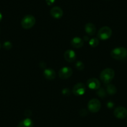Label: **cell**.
<instances>
[{
  "mask_svg": "<svg viewBox=\"0 0 127 127\" xmlns=\"http://www.w3.org/2000/svg\"><path fill=\"white\" fill-rule=\"evenodd\" d=\"M115 77V71L112 68H107L103 69L100 74V79L104 84H110Z\"/></svg>",
  "mask_w": 127,
  "mask_h": 127,
  "instance_id": "1",
  "label": "cell"
},
{
  "mask_svg": "<svg viewBox=\"0 0 127 127\" xmlns=\"http://www.w3.org/2000/svg\"><path fill=\"white\" fill-rule=\"evenodd\" d=\"M110 56L117 60H123L127 57V49L124 47H117L111 51Z\"/></svg>",
  "mask_w": 127,
  "mask_h": 127,
  "instance_id": "2",
  "label": "cell"
},
{
  "mask_svg": "<svg viewBox=\"0 0 127 127\" xmlns=\"http://www.w3.org/2000/svg\"><path fill=\"white\" fill-rule=\"evenodd\" d=\"M36 24V18L32 15H26L21 21V26L24 29L32 28Z\"/></svg>",
  "mask_w": 127,
  "mask_h": 127,
  "instance_id": "3",
  "label": "cell"
},
{
  "mask_svg": "<svg viewBox=\"0 0 127 127\" xmlns=\"http://www.w3.org/2000/svg\"><path fill=\"white\" fill-rule=\"evenodd\" d=\"M112 34V31L110 27L104 26L100 29L97 33V37L102 40H106L110 38Z\"/></svg>",
  "mask_w": 127,
  "mask_h": 127,
  "instance_id": "4",
  "label": "cell"
},
{
  "mask_svg": "<svg viewBox=\"0 0 127 127\" xmlns=\"http://www.w3.org/2000/svg\"><path fill=\"white\" fill-rule=\"evenodd\" d=\"M88 110L92 113H97L100 110L101 103L97 99H92L88 102L87 105Z\"/></svg>",
  "mask_w": 127,
  "mask_h": 127,
  "instance_id": "5",
  "label": "cell"
},
{
  "mask_svg": "<svg viewBox=\"0 0 127 127\" xmlns=\"http://www.w3.org/2000/svg\"><path fill=\"white\" fill-rule=\"evenodd\" d=\"M59 76L61 79H67L69 78L73 74V70L71 68L68 66L62 67L59 71Z\"/></svg>",
  "mask_w": 127,
  "mask_h": 127,
  "instance_id": "6",
  "label": "cell"
},
{
  "mask_svg": "<svg viewBox=\"0 0 127 127\" xmlns=\"http://www.w3.org/2000/svg\"><path fill=\"white\" fill-rule=\"evenodd\" d=\"M113 114L115 117L118 119H125L127 116V109L122 106L118 107L115 109Z\"/></svg>",
  "mask_w": 127,
  "mask_h": 127,
  "instance_id": "7",
  "label": "cell"
},
{
  "mask_svg": "<svg viewBox=\"0 0 127 127\" xmlns=\"http://www.w3.org/2000/svg\"><path fill=\"white\" fill-rule=\"evenodd\" d=\"M85 86L82 83H77L73 88V93L77 96L82 95L85 93Z\"/></svg>",
  "mask_w": 127,
  "mask_h": 127,
  "instance_id": "8",
  "label": "cell"
},
{
  "mask_svg": "<svg viewBox=\"0 0 127 127\" xmlns=\"http://www.w3.org/2000/svg\"><path fill=\"white\" fill-rule=\"evenodd\" d=\"M87 86L92 90H98L100 88V82L95 78H90L87 81Z\"/></svg>",
  "mask_w": 127,
  "mask_h": 127,
  "instance_id": "9",
  "label": "cell"
},
{
  "mask_svg": "<svg viewBox=\"0 0 127 127\" xmlns=\"http://www.w3.org/2000/svg\"><path fill=\"white\" fill-rule=\"evenodd\" d=\"M64 57L66 62L68 63H72L76 59L75 52L72 50H67L64 54Z\"/></svg>",
  "mask_w": 127,
  "mask_h": 127,
  "instance_id": "10",
  "label": "cell"
},
{
  "mask_svg": "<svg viewBox=\"0 0 127 127\" xmlns=\"http://www.w3.org/2000/svg\"><path fill=\"white\" fill-rule=\"evenodd\" d=\"M51 15L55 19H60L63 16V11L59 6H54L50 11Z\"/></svg>",
  "mask_w": 127,
  "mask_h": 127,
  "instance_id": "11",
  "label": "cell"
},
{
  "mask_svg": "<svg viewBox=\"0 0 127 127\" xmlns=\"http://www.w3.org/2000/svg\"><path fill=\"white\" fill-rule=\"evenodd\" d=\"M43 75L44 78L48 80H53L56 76V72L51 68L45 69L43 72Z\"/></svg>",
  "mask_w": 127,
  "mask_h": 127,
  "instance_id": "12",
  "label": "cell"
},
{
  "mask_svg": "<svg viewBox=\"0 0 127 127\" xmlns=\"http://www.w3.org/2000/svg\"><path fill=\"white\" fill-rule=\"evenodd\" d=\"M71 45L75 48H80L83 46V40L78 37L73 38L71 40Z\"/></svg>",
  "mask_w": 127,
  "mask_h": 127,
  "instance_id": "13",
  "label": "cell"
},
{
  "mask_svg": "<svg viewBox=\"0 0 127 127\" xmlns=\"http://www.w3.org/2000/svg\"><path fill=\"white\" fill-rule=\"evenodd\" d=\"M85 31L90 36H92L95 33L96 27L92 23H87L85 26Z\"/></svg>",
  "mask_w": 127,
  "mask_h": 127,
  "instance_id": "14",
  "label": "cell"
},
{
  "mask_svg": "<svg viewBox=\"0 0 127 127\" xmlns=\"http://www.w3.org/2000/svg\"><path fill=\"white\" fill-rule=\"evenodd\" d=\"M34 123L29 118H26L20 122L17 125V127H33Z\"/></svg>",
  "mask_w": 127,
  "mask_h": 127,
  "instance_id": "15",
  "label": "cell"
},
{
  "mask_svg": "<svg viewBox=\"0 0 127 127\" xmlns=\"http://www.w3.org/2000/svg\"><path fill=\"white\" fill-rule=\"evenodd\" d=\"M117 88L113 84H108L107 86V93L109 95H114L117 93Z\"/></svg>",
  "mask_w": 127,
  "mask_h": 127,
  "instance_id": "16",
  "label": "cell"
},
{
  "mask_svg": "<svg viewBox=\"0 0 127 127\" xmlns=\"http://www.w3.org/2000/svg\"><path fill=\"white\" fill-rule=\"evenodd\" d=\"M99 44V40L97 38H91L89 41V45L92 47H96Z\"/></svg>",
  "mask_w": 127,
  "mask_h": 127,
  "instance_id": "17",
  "label": "cell"
},
{
  "mask_svg": "<svg viewBox=\"0 0 127 127\" xmlns=\"http://www.w3.org/2000/svg\"><path fill=\"white\" fill-rule=\"evenodd\" d=\"M97 95L99 97L102 98H104L106 97L107 95V92L103 89V88H100L98 89V91H97Z\"/></svg>",
  "mask_w": 127,
  "mask_h": 127,
  "instance_id": "18",
  "label": "cell"
},
{
  "mask_svg": "<svg viewBox=\"0 0 127 127\" xmlns=\"http://www.w3.org/2000/svg\"><path fill=\"white\" fill-rule=\"evenodd\" d=\"M75 68L78 70L82 71L84 69V64L82 62H77L75 64Z\"/></svg>",
  "mask_w": 127,
  "mask_h": 127,
  "instance_id": "19",
  "label": "cell"
},
{
  "mask_svg": "<svg viewBox=\"0 0 127 127\" xmlns=\"http://www.w3.org/2000/svg\"><path fill=\"white\" fill-rule=\"evenodd\" d=\"M3 47L4 49L7 50H9L11 49L12 47V43H11L9 41H7V42H5L3 44Z\"/></svg>",
  "mask_w": 127,
  "mask_h": 127,
  "instance_id": "20",
  "label": "cell"
},
{
  "mask_svg": "<svg viewBox=\"0 0 127 127\" xmlns=\"http://www.w3.org/2000/svg\"><path fill=\"white\" fill-rule=\"evenodd\" d=\"M62 93H63V94H64V95H69L70 91L68 89H67V88H65V89L62 91Z\"/></svg>",
  "mask_w": 127,
  "mask_h": 127,
  "instance_id": "21",
  "label": "cell"
},
{
  "mask_svg": "<svg viewBox=\"0 0 127 127\" xmlns=\"http://www.w3.org/2000/svg\"><path fill=\"white\" fill-rule=\"evenodd\" d=\"M55 1H56V0H46V3L47 4V5L51 6V5H52V4L54 3Z\"/></svg>",
  "mask_w": 127,
  "mask_h": 127,
  "instance_id": "22",
  "label": "cell"
},
{
  "mask_svg": "<svg viewBox=\"0 0 127 127\" xmlns=\"http://www.w3.org/2000/svg\"><path fill=\"white\" fill-rule=\"evenodd\" d=\"M107 104H107V106H108L109 108H112V107H113V105H114V104H113L112 102H108V103H107Z\"/></svg>",
  "mask_w": 127,
  "mask_h": 127,
  "instance_id": "23",
  "label": "cell"
},
{
  "mask_svg": "<svg viewBox=\"0 0 127 127\" xmlns=\"http://www.w3.org/2000/svg\"><path fill=\"white\" fill-rule=\"evenodd\" d=\"M2 19V14H1V12H0V22L1 21Z\"/></svg>",
  "mask_w": 127,
  "mask_h": 127,
  "instance_id": "24",
  "label": "cell"
},
{
  "mask_svg": "<svg viewBox=\"0 0 127 127\" xmlns=\"http://www.w3.org/2000/svg\"><path fill=\"white\" fill-rule=\"evenodd\" d=\"M1 43H0V49H1Z\"/></svg>",
  "mask_w": 127,
  "mask_h": 127,
  "instance_id": "25",
  "label": "cell"
},
{
  "mask_svg": "<svg viewBox=\"0 0 127 127\" xmlns=\"http://www.w3.org/2000/svg\"></svg>",
  "mask_w": 127,
  "mask_h": 127,
  "instance_id": "26",
  "label": "cell"
},
{
  "mask_svg": "<svg viewBox=\"0 0 127 127\" xmlns=\"http://www.w3.org/2000/svg\"><path fill=\"white\" fill-rule=\"evenodd\" d=\"M0 32H1V31H0Z\"/></svg>",
  "mask_w": 127,
  "mask_h": 127,
  "instance_id": "27",
  "label": "cell"
}]
</instances>
